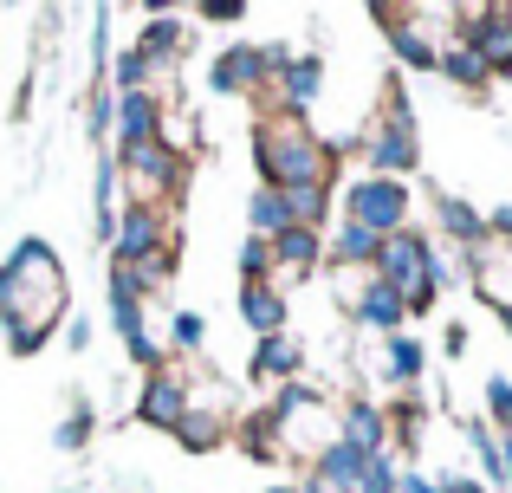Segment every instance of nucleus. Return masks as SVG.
Segmentation results:
<instances>
[{"instance_id":"obj_1","label":"nucleus","mask_w":512,"mask_h":493,"mask_svg":"<svg viewBox=\"0 0 512 493\" xmlns=\"http://www.w3.org/2000/svg\"><path fill=\"white\" fill-rule=\"evenodd\" d=\"M65 318V266L39 234H26L20 247L0 260V325H7V351L33 357L52 338V325Z\"/></svg>"},{"instance_id":"obj_2","label":"nucleus","mask_w":512,"mask_h":493,"mask_svg":"<svg viewBox=\"0 0 512 493\" xmlns=\"http://www.w3.org/2000/svg\"><path fill=\"white\" fill-rule=\"evenodd\" d=\"M253 169L260 189H299V182H338V156L305 117L292 111H266L253 124Z\"/></svg>"},{"instance_id":"obj_3","label":"nucleus","mask_w":512,"mask_h":493,"mask_svg":"<svg viewBox=\"0 0 512 493\" xmlns=\"http://www.w3.org/2000/svg\"><path fill=\"white\" fill-rule=\"evenodd\" d=\"M370 273L383 279V286L396 292L402 305H409V318H415V312H428V305L441 299V286H435V234H415V228L389 234Z\"/></svg>"},{"instance_id":"obj_4","label":"nucleus","mask_w":512,"mask_h":493,"mask_svg":"<svg viewBox=\"0 0 512 493\" xmlns=\"http://www.w3.org/2000/svg\"><path fill=\"white\" fill-rule=\"evenodd\" d=\"M266 416L279 422L286 455H318V448L338 442V403H331V396H318L312 383H279L273 403H266Z\"/></svg>"},{"instance_id":"obj_5","label":"nucleus","mask_w":512,"mask_h":493,"mask_svg":"<svg viewBox=\"0 0 512 493\" xmlns=\"http://www.w3.org/2000/svg\"><path fill=\"white\" fill-rule=\"evenodd\" d=\"M409 208H415L409 182H389V176H357V182L338 195V221H357V228L383 234V241L409 228Z\"/></svg>"},{"instance_id":"obj_6","label":"nucleus","mask_w":512,"mask_h":493,"mask_svg":"<svg viewBox=\"0 0 512 493\" xmlns=\"http://www.w3.org/2000/svg\"><path fill=\"white\" fill-rule=\"evenodd\" d=\"M357 150L370 156V176H389V182H409L415 163H422V143H415V124H409V104H389L383 117H370L357 137Z\"/></svg>"},{"instance_id":"obj_7","label":"nucleus","mask_w":512,"mask_h":493,"mask_svg":"<svg viewBox=\"0 0 512 493\" xmlns=\"http://www.w3.org/2000/svg\"><path fill=\"white\" fill-rule=\"evenodd\" d=\"M111 156H117V176L137 182V195H130V202H163V195L182 189V150H175L169 137L137 143V150H111Z\"/></svg>"},{"instance_id":"obj_8","label":"nucleus","mask_w":512,"mask_h":493,"mask_svg":"<svg viewBox=\"0 0 512 493\" xmlns=\"http://www.w3.org/2000/svg\"><path fill=\"white\" fill-rule=\"evenodd\" d=\"M175 247V228H169V215L156 202H124L117 208V228H111V260H130V266H143L150 253H163Z\"/></svg>"},{"instance_id":"obj_9","label":"nucleus","mask_w":512,"mask_h":493,"mask_svg":"<svg viewBox=\"0 0 512 493\" xmlns=\"http://www.w3.org/2000/svg\"><path fill=\"white\" fill-rule=\"evenodd\" d=\"M273 46H247V39H234V46H221V59H214L208 85L221 91V98H253V91L273 85Z\"/></svg>"},{"instance_id":"obj_10","label":"nucleus","mask_w":512,"mask_h":493,"mask_svg":"<svg viewBox=\"0 0 512 493\" xmlns=\"http://www.w3.org/2000/svg\"><path fill=\"white\" fill-rule=\"evenodd\" d=\"M182 416H188V377L175 364H156L150 377H143V396H137V422L143 429H182Z\"/></svg>"},{"instance_id":"obj_11","label":"nucleus","mask_w":512,"mask_h":493,"mask_svg":"<svg viewBox=\"0 0 512 493\" xmlns=\"http://www.w3.org/2000/svg\"><path fill=\"white\" fill-rule=\"evenodd\" d=\"M350 325L376 331V338H396V331H409V305H402L396 292L370 273V279H363V292H350Z\"/></svg>"},{"instance_id":"obj_12","label":"nucleus","mask_w":512,"mask_h":493,"mask_svg":"<svg viewBox=\"0 0 512 493\" xmlns=\"http://www.w3.org/2000/svg\"><path fill=\"white\" fill-rule=\"evenodd\" d=\"M156 137H163V104L150 91H124L117 117H111V143L117 150H137V143H156Z\"/></svg>"},{"instance_id":"obj_13","label":"nucleus","mask_w":512,"mask_h":493,"mask_svg":"<svg viewBox=\"0 0 512 493\" xmlns=\"http://www.w3.org/2000/svg\"><path fill=\"white\" fill-rule=\"evenodd\" d=\"M299 370H305V344L292 338V331H279V338H260L253 344V357H247V377L253 383H299Z\"/></svg>"},{"instance_id":"obj_14","label":"nucleus","mask_w":512,"mask_h":493,"mask_svg":"<svg viewBox=\"0 0 512 493\" xmlns=\"http://www.w3.org/2000/svg\"><path fill=\"white\" fill-rule=\"evenodd\" d=\"M338 435L350 448H363V455H383V448H389L383 403H370V396H344V403H338Z\"/></svg>"},{"instance_id":"obj_15","label":"nucleus","mask_w":512,"mask_h":493,"mask_svg":"<svg viewBox=\"0 0 512 493\" xmlns=\"http://www.w3.org/2000/svg\"><path fill=\"white\" fill-rule=\"evenodd\" d=\"M389 20V52H396L409 72H435L441 65V46L428 39V26H422V13H389V7H376Z\"/></svg>"},{"instance_id":"obj_16","label":"nucleus","mask_w":512,"mask_h":493,"mask_svg":"<svg viewBox=\"0 0 512 493\" xmlns=\"http://www.w3.org/2000/svg\"><path fill=\"white\" fill-rule=\"evenodd\" d=\"M325 266V234L312 228H286L273 234V286H286V279H305Z\"/></svg>"},{"instance_id":"obj_17","label":"nucleus","mask_w":512,"mask_h":493,"mask_svg":"<svg viewBox=\"0 0 512 493\" xmlns=\"http://www.w3.org/2000/svg\"><path fill=\"white\" fill-rule=\"evenodd\" d=\"M318 91H325V59H312V52H305V59H292L286 72H279V104H273V111L305 117L318 104Z\"/></svg>"},{"instance_id":"obj_18","label":"nucleus","mask_w":512,"mask_h":493,"mask_svg":"<svg viewBox=\"0 0 512 493\" xmlns=\"http://www.w3.org/2000/svg\"><path fill=\"white\" fill-rule=\"evenodd\" d=\"M286 318H292V305H286L279 286H240V325H247L253 338H279Z\"/></svg>"},{"instance_id":"obj_19","label":"nucleus","mask_w":512,"mask_h":493,"mask_svg":"<svg viewBox=\"0 0 512 493\" xmlns=\"http://www.w3.org/2000/svg\"><path fill=\"white\" fill-rule=\"evenodd\" d=\"M279 195L292 208V228H312V234H325L331 208H338V182H299V189H279Z\"/></svg>"},{"instance_id":"obj_20","label":"nucleus","mask_w":512,"mask_h":493,"mask_svg":"<svg viewBox=\"0 0 512 493\" xmlns=\"http://www.w3.org/2000/svg\"><path fill=\"white\" fill-rule=\"evenodd\" d=\"M376 253H383V234L357 228V221H338V234L325 241V260H331V266H357V273H370Z\"/></svg>"},{"instance_id":"obj_21","label":"nucleus","mask_w":512,"mask_h":493,"mask_svg":"<svg viewBox=\"0 0 512 493\" xmlns=\"http://www.w3.org/2000/svg\"><path fill=\"white\" fill-rule=\"evenodd\" d=\"M422 370H428V351H422V338H415V331L383 338V377H389V383L415 390V383H422Z\"/></svg>"},{"instance_id":"obj_22","label":"nucleus","mask_w":512,"mask_h":493,"mask_svg":"<svg viewBox=\"0 0 512 493\" xmlns=\"http://www.w3.org/2000/svg\"><path fill=\"white\" fill-rule=\"evenodd\" d=\"M435 221H441V228H448L467 253L487 247V215H474V208H467L461 195H441V202H435Z\"/></svg>"},{"instance_id":"obj_23","label":"nucleus","mask_w":512,"mask_h":493,"mask_svg":"<svg viewBox=\"0 0 512 493\" xmlns=\"http://www.w3.org/2000/svg\"><path fill=\"white\" fill-rule=\"evenodd\" d=\"M435 72H448L461 91H487V85H493V72L480 65V52L461 46V39H441V65H435Z\"/></svg>"},{"instance_id":"obj_24","label":"nucleus","mask_w":512,"mask_h":493,"mask_svg":"<svg viewBox=\"0 0 512 493\" xmlns=\"http://www.w3.org/2000/svg\"><path fill=\"white\" fill-rule=\"evenodd\" d=\"M286 228H292L286 195H279V189H253V195H247V234L273 241V234H286Z\"/></svg>"},{"instance_id":"obj_25","label":"nucleus","mask_w":512,"mask_h":493,"mask_svg":"<svg viewBox=\"0 0 512 493\" xmlns=\"http://www.w3.org/2000/svg\"><path fill=\"white\" fill-rule=\"evenodd\" d=\"M312 474H325V481H338V487H350V493H357V474H363V448H350L344 435H338L331 448H318V455H312Z\"/></svg>"},{"instance_id":"obj_26","label":"nucleus","mask_w":512,"mask_h":493,"mask_svg":"<svg viewBox=\"0 0 512 493\" xmlns=\"http://www.w3.org/2000/svg\"><path fill=\"white\" fill-rule=\"evenodd\" d=\"M240 448H247L253 461H279V455H286V442H279V422L266 416V409L240 416Z\"/></svg>"},{"instance_id":"obj_27","label":"nucleus","mask_w":512,"mask_h":493,"mask_svg":"<svg viewBox=\"0 0 512 493\" xmlns=\"http://www.w3.org/2000/svg\"><path fill=\"white\" fill-rule=\"evenodd\" d=\"M156 72H163V65H156V59H150L143 46H130L124 59H117V72H111L117 98H124V91H150V78H156Z\"/></svg>"},{"instance_id":"obj_28","label":"nucleus","mask_w":512,"mask_h":493,"mask_svg":"<svg viewBox=\"0 0 512 493\" xmlns=\"http://www.w3.org/2000/svg\"><path fill=\"white\" fill-rule=\"evenodd\" d=\"M182 39H188V26H182V20H169V13H156V20H150V26H143V39H137V46H143V52H150V59H156V65H163V59H169V52H182Z\"/></svg>"},{"instance_id":"obj_29","label":"nucleus","mask_w":512,"mask_h":493,"mask_svg":"<svg viewBox=\"0 0 512 493\" xmlns=\"http://www.w3.org/2000/svg\"><path fill=\"white\" fill-rule=\"evenodd\" d=\"M240 286H273V241H260V234L240 241Z\"/></svg>"},{"instance_id":"obj_30","label":"nucleus","mask_w":512,"mask_h":493,"mask_svg":"<svg viewBox=\"0 0 512 493\" xmlns=\"http://www.w3.org/2000/svg\"><path fill=\"white\" fill-rule=\"evenodd\" d=\"M487 429L512 442V383L506 377H487Z\"/></svg>"},{"instance_id":"obj_31","label":"nucleus","mask_w":512,"mask_h":493,"mask_svg":"<svg viewBox=\"0 0 512 493\" xmlns=\"http://www.w3.org/2000/svg\"><path fill=\"white\" fill-rule=\"evenodd\" d=\"M396 455H389V448H383V455H363V474H357V493H396Z\"/></svg>"},{"instance_id":"obj_32","label":"nucleus","mask_w":512,"mask_h":493,"mask_svg":"<svg viewBox=\"0 0 512 493\" xmlns=\"http://www.w3.org/2000/svg\"><path fill=\"white\" fill-rule=\"evenodd\" d=\"M201 344H208V318H201V312H175V351L195 357Z\"/></svg>"},{"instance_id":"obj_33","label":"nucleus","mask_w":512,"mask_h":493,"mask_svg":"<svg viewBox=\"0 0 512 493\" xmlns=\"http://www.w3.org/2000/svg\"><path fill=\"white\" fill-rule=\"evenodd\" d=\"M91 422H98V416H91V403H78V409H72V416H65V429H59V448H85V435H91Z\"/></svg>"},{"instance_id":"obj_34","label":"nucleus","mask_w":512,"mask_h":493,"mask_svg":"<svg viewBox=\"0 0 512 493\" xmlns=\"http://www.w3.org/2000/svg\"><path fill=\"white\" fill-rule=\"evenodd\" d=\"M240 13H247L240 0H208V7H201V20H214V26H234Z\"/></svg>"},{"instance_id":"obj_35","label":"nucleus","mask_w":512,"mask_h":493,"mask_svg":"<svg viewBox=\"0 0 512 493\" xmlns=\"http://www.w3.org/2000/svg\"><path fill=\"white\" fill-rule=\"evenodd\" d=\"M396 493H441V481H428V474L402 468V474H396Z\"/></svg>"},{"instance_id":"obj_36","label":"nucleus","mask_w":512,"mask_h":493,"mask_svg":"<svg viewBox=\"0 0 512 493\" xmlns=\"http://www.w3.org/2000/svg\"><path fill=\"white\" fill-rule=\"evenodd\" d=\"M65 338H72V351H91V318H72V325H65Z\"/></svg>"},{"instance_id":"obj_37","label":"nucleus","mask_w":512,"mask_h":493,"mask_svg":"<svg viewBox=\"0 0 512 493\" xmlns=\"http://www.w3.org/2000/svg\"><path fill=\"white\" fill-rule=\"evenodd\" d=\"M299 493H350V487H338V481H325V474L305 468V487H299Z\"/></svg>"},{"instance_id":"obj_38","label":"nucleus","mask_w":512,"mask_h":493,"mask_svg":"<svg viewBox=\"0 0 512 493\" xmlns=\"http://www.w3.org/2000/svg\"><path fill=\"white\" fill-rule=\"evenodd\" d=\"M441 351H448V357H461V351H467V325H448V338H441Z\"/></svg>"},{"instance_id":"obj_39","label":"nucleus","mask_w":512,"mask_h":493,"mask_svg":"<svg viewBox=\"0 0 512 493\" xmlns=\"http://www.w3.org/2000/svg\"><path fill=\"white\" fill-rule=\"evenodd\" d=\"M441 493H493L487 481H467V474H461V481H441Z\"/></svg>"},{"instance_id":"obj_40","label":"nucleus","mask_w":512,"mask_h":493,"mask_svg":"<svg viewBox=\"0 0 512 493\" xmlns=\"http://www.w3.org/2000/svg\"><path fill=\"white\" fill-rule=\"evenodd\" d=\"M500 325H506V338H512V305H500Z\"/></svg>"},{"instance_id":"obj_41","label":"nucleus","mask_w":512,"mask_h":493,"mask_svg":"<svg viewBox=\"0 0 512 493\" xmlns=\"http://www.w3.org/2000/svg\"><path fill=\"white\" fill-rule=\"evenodd\" d=\"M266 493H299V487H266Z\"/></svg>"}]
</instances>
